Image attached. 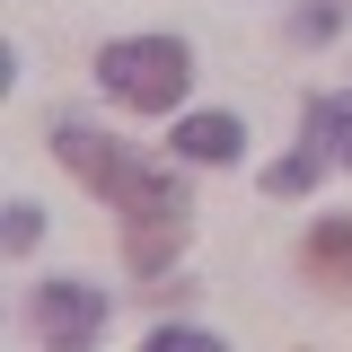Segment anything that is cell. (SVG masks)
<instances>
[{
	"instance_id": "cell-1",
	"label": "cell",
	"mask_w": 352,
	"mask_h": 352,
	"mask_svg": "<svg viewBox=\"0 0 352 352\" xmlns=\"http://www.w3.org/2000/svg\"><path fill=\"white\" fill-rule=\"evenodd\" d=\"M53 150H62V168L80 176V185L106 194V212L124 220V264L132 273H168L176 247H185V220H194L185 185L168 168H150V159H132L124 141L88 132V124H53Z\"/></svg>"
},
{
	"instance_id": "cell-2",
	"label": "cell",
	"mask_w": 352,
	"mask_h": 352,
	"mask_svg": "<svg viewBox=\"0 0 352 352\" xmlns=\"http://www.w3.org/2000/svg\"><path fill=\"white\" fill-rule=\"evenodd\" d=\"M97 80H106V97L132 106V115H168L176 97H185V80H194V53L176 36H115L97 53Z\"/></svg>"
},
{
	"instance_id": "cell-3",
	"label": "cell",
	"mask_w": 352,
	"mask_h": 352,
	"mask_svg": "<svg viewBox=\"0 0 352 352\" xmlns=\"http://www.w3.org/2000/svg\"><path fill=\"white\" fill-rule=\"evenodd\" d=\"M36 335L53 352H88L106 335V291L97 282H44L36 291Z\"/></svg>"
},
{
	"instance_id": "cell-4",
	"label": "cell",
	"mask_w": 352,
	"mask_h": 352,
	"mask_svg": "<svg viewBox=\"0 0 352 352\" xmlns=\"http://www.w3.org/2000/svg\"><path fill=\"white\" fill-rule=\"evenodd\" d=\"M300 273H308V282H326V291H344V300H352V212L317 220V229L300 238Z\"/></svg>"
},
{
	"instance_id": "cell-5",
	"label": "cell",
	"mask_w": 352,
	"mask_h": 352,
	"mask_svg": "<svg viewBox=\"0 0 352 352\" xmlns=\"http://www.w3.org/2000/svg\"><path fill=\"white\" fill-rule=\"evenodd\" d=\"M238 115H176V159H194V168H229L238 159Z\"/></svg>"
},
{
	"instance_id": "cell-6",
	"label": "cell",
	"mask_w": 352,
	"mask_h": 352,
	"mask_svg": "<svg viewBox=\"0 0 352 352\" xmlns=\"http://www.w3.org/2000/svg\"><path fill=\"white\" fill-rule=\"evenodd\" d=\"M300 124H308V141H317L335 168H352V97H308Z\"/></svg>"
},
{
	"instance_id": "cell-7",
	"label": "cell",
	"mask_w": 352,
	"mask_h": 352,
	"mask_svg": "<svg viewBox=\"0 0 352 352\" xmlns=\"http://www.w3.org/2000/svg\"><path fill=\"white\" fill-rule=\"evenodd\" d=\"M326 168H335V159L308 141V150H291V159H273V168H264V185H273V194H308V185H317Z\"/></svg>"
},
{
	"instance_id": "cell-8",
	"label": "cell",
	"mask_w": 352,
	"mask_h": 352,
	"mask_svg": "<svg viewBox=\"0 0 352 352\" xmlns=\"http://www.w3.org/2000/svg\"><path fill=\"white\" fill-rule=\"evenodd\" d=\"M0 238H9V256H27V247L44 238V212L36 203H9V229H0Z\"/></svg>"
},
{
	"instance_id": "cell-9",
	"label": "cell",
	"mask_w": 352,
	"mask_h": 352,
	"mask_svg": "<svg viewBox=\"0 0 352 352\" xmlns=\"http://www.w3.org/2000/svg\"><path fill=\"white\" fill-rule=\"evenodd\" d=\"M150 352H220V344L203 335V326H159V335H150Z\"/></svg>"
},
{
	"instance_id": "cell-10",
	"label": "cell",
	"mask_w": 352,
	"mask_h": 352,
	"mask_svg": "<svg viewBox=\"0 0 352 352\" xmlns=\"http://www.w3.org/2000/svg\"><path fill=\"white\" fill-rule=\"evenodd\" d=\"M335 27H344V9H335V0H317V9L291 18V36H335Z\"/></svg>"
}]
</instances>
